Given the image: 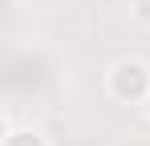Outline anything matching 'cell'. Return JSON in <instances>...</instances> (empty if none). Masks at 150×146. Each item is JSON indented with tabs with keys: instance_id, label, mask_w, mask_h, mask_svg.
Here are the masks:
<instances>
[{
	"instance_id": "cell-1",
	"label": "cell",
	"mask_w": 150,
	"mask_h": 146,
	"mask_svg": "<svg viewBox=\"0 0 150 146\" xmlns=\"http://www.w3.org/2000/svg\"><path fill=\"white\" fill-rule=\"evenodd\" d=\"M110 94L118 97V101H146L150 97V69L142 61H118L114 69H110Z\"/></svg>"
},
{
	"instance_id": "cell-2",
	"label": "cell",
	"mask_w": 150,
	"mask_h": 146,
	"mask_svg": "<svg viewBox=\"0 0 150 146\" xmlns=\"http://www.w3.org/2000/svg\"><path fill=\"white\" fill-rule=\"evenodd\" d=\"M0 146H49L37 130H12V134H4V142Z\"/></svg>"
},
{
	"instance_id": "cell-3",
	"label": "cell",
	"mask_w": 150,
	"mask_h": 146,
	"mask_svg": "<svg viewBox=\"0 0 150 146\" xmlns=\"http://www.w3.org/2000/svg\"><path fill=\"white\" fill-rule=\"evenodd\" d=\"M134 16H138V21H150V0H138V4H134Z\"/></svg>"
},
{
	"instance_id": "cell-4",
	"label": "cell",
	"mask_w": 150,
	"mask_h": 146,
	"mask_svg": "<svg viewBox=\"0 0 150 146\" xmlns=\"http://www.w3.org/2000/svg\"><path fill=\"white\" fill-rule=\"evenodd\" d=\"M146 118H150V97H146Z\"/></svg>"
}]
</instances>
